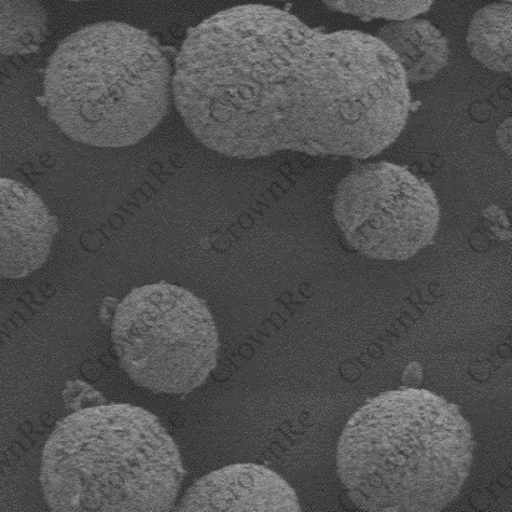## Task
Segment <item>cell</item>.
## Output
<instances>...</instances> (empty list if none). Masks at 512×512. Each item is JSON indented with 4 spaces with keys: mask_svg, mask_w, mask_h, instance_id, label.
Masks as SVG:
<instances>
[{
    "mask_svg": "<svg viewBox=\"0 0 512 512\" xmlns=\"http://www.w3.org/2000/svg\"><path fill=\"white\" fill-rule=\"evenodd\" d=\"M113 341L126 374L159 394L201 387L219 352V334L204 301L165 282L125 297L116 308Z\"/></svg>",
    "mask_w": 512,
    "mask_h": 512,
    "instance_id": "cell-5",
    "label": "cell"
},
{
    "mask_svg": "<svg viewBox=\"0 0 512 512\" xmlns=\"http://www.w3.org/2000/svg\"><path fill=\"white\" fill-rule=\"evenodd\" d=\"M501 2H504V3H511V0H501Z\"/></svg>",
    "mask_w": 512,
    "mask_h": 512,
    "instance_id": "cell-17",
    "label": "cell"
},
{
    "mask_svg": "<svg viewBox=\"0 0 512 512\" xmlns=\"http://www.w3.org/2000/svg\"><path fill=\"white\" fill-rule=\"evenodd\" d=\"M474 449L458 405L430 390L402 388L369 400L349 419L338 475L363 511L435 512L459 495Z\"/></svg>",
    "mask_w": 512,
    "mask_h": 512,
    "instance_id": "cell-2",
    "label": "cell"
},
{
    "mask_svg": "<svg viewBox=\"0 0 512 512\" xmlns=\"http://www.w3.org/2000/svg\"><path fill=\"white\" fill-rule=\"evenodd\" d=\"M377 38L397 58L408 84L432 80L449 63L448 40L428 20H390Z\"/></svg>",
    "mask_w": 512,
    "mask_h": 512,
    "instance_id": "cell-9",
    "label": "cell"
},
{
    "mask_svg": "<svg viewBox=\"0 0 512 512\" xmlns=\"http://www.w3.org/2000/svg\"><path fill=\"white\" fill-rule=\"evenodd\" d=\"M67 2H89V0H67Z\"/></svg>",
    "mask_w": 512,
    "mask_h": 512,
    "instance_id": "cell-15",
    "label": "cell"
},
{
    "mask_svg": "<svg viewBox=\"0 0 512 512\" xmlns=\"http://www.w3.org/2000/svg\"><path fill=\"white\" fill-rule=\"evenodd\" d=\"M273 2H291V0H273Z\"/></svg>",
    "mask_w": 512,
    "mask_h": 512,
    "instance_id": "cell-16",
    "label": "cell"
},
{
    "mask_svg": "<svg viewBox=\"0 0 512 512\" xmlns=\"http://www.w3.org/2000/svg\"><path fill=\"white\" fill-rule=\"evenodd\" d=\"M423 379V369L418 362L410 363L402 375L404 388H417Z\"/></svg>",
    "mask_w": 512,
    "mask_h": 512,
    "instance_id": "cell-13",
    "label": "cell"
},
{
    "mask_svg": "<svg viewBox=\"0 0 512 512\" xmlns=\"http://www.w3.org/2000/svg\"><path fill=\"white\" fill-rule=\"evenodd\" d=\"M177 511L297 512L301 505L292 486L275 471L236 464L196 481Z\"/></svg>",
    "mask_w": 512,
    "mask_h": 512,
    "instance_id": "cell-8",
    "label": "cell"
},
{
    "mask_svg": "<svg viewBox=\"0 0 512 512\" xmlns=\"http://www.w3.org/2000/svg\"><path fill=\"white\" fill-rule=\"evenodd\" d=\"M48 33L49 15L38 0H0V55L37 53Z\"/></svg>",
    "mask_w": 512,
    "mask_h": 512,
    "instance_id": "cell-11",
    "label": "cell"
},
{
    "mask_svg": "<svg viewBox=\"0 0 512 512\" xmlns=\"http://www.w3.org/2000/svg\"><path fill=\"white\" fill-rule=\"evenodd\" d=\"M511 20L510 3L490 4L476 12L466 35L471 57L494 72L512 70Z\"/></svg>",
    "mask_w": 512,
    "mask_h": 512,
    "instance_id": "cell-10",
    "label": "cell"
},
{
    "mask_svg": "<svg viewBox=\"0 0 512 512\" xmlns=\"http://www.w3.org/2000/svg\"><path fill=\"white\" fill-rule=\"evenodd\" d=\"M496 143L508 157H511V118L506 119L496 130Z\"/></svg>",
    "mask_w": 512,
    "mask_h": 512,
    "instance_id": "cell-14",
    "label": "cell"
},
{
    "mask_svg": "<svg viewBox=\"0 0 512 512\" xmlns=\"http://www.w3.org/2000/svg\"><path fill=\"white\" fill-rule=\"evenodd\" d=\"M58 221L28 186L0 177V280H20L47 262Z\"/></svg>",
    "mask_w": 512,
    "mask_h": 512,
    "instance_id": "cell-7",
    "label": "cell"
},
{
    "mask_svg": "<svg viewBox=\"0 0 512 512\" xmlns=\"http://www.w3.org/2000/svg\"><path fill=\"white\" fill-rule=\"evenodd\" d=\"M171 67L146 30L101 22L59 43L44 73L49 119L75 143L126 147L169 113Z\"/></svg>",
    "mask_w": 512,
    "mask_h": 512,
    "instance_id": "cell-3",
    "label": "cell"
},
{
    "mask_svg": "<svg viewBox=\"0 0 512 512\" xmlns=\"http://www.w3.org/2000/svg\"><path fill=\"white\" fill-rule=\"evenodd\" d=\"M435 0H323L328 8L372 20H400L427 12Z\"/></svg>",
    "mask_w": 512,
    "mask_h": 512,
    "instance_id": "cell-12",
    "label": "cell"
},
{
    "mask_svg": "<svg viewBox=\"0 0 512 512\" xmlns=\"http://www.w3.org/2000/svg\"><path fill=\"white\" fill-rule=\"evenodd\" d=\"M174 98L202 145L238 159L286 150L368 159L398 139L412 106L377 37L322 32L262 4L221 10L187 33Z\"/></svg>",
    "mask_w": 512,
    "mask_h": 512,
    "instance_id": "cell-1",
    "label": "cell"
},
{
    "mask_svg": "<svg viewBox=\"0 0 512 512\" xmlns=\"http://www.w3.org/2000/svg\"><path fill=\"white\" fill-rule=\"evenodd\" d=\"M179 449L154 414L98 405L60 420L40 480L53 511H170L184 478Z\"/></svg>",
    "mask_w": 512,
    "mask_h": 512,
    "instance_id": "cell-4",
    "label": "cell"
},
{
    "mask_svg": "<svg viewBox=\"0 0 512 512\" xmlns=\"http://www.w3.org/2000/svg\"><path fill=\"white\" fill-rule=\"evenodd\" d=\"M334 219L353 250L375 260L405 261L433 242L440 209L427 181L380 161L354 165L339 182Z\"/></svg>",
    "mask_w": 512,
    "mask_h": 512,
    "instance_id": "cell-6",
    "label": "cell"
}]
</instances>
